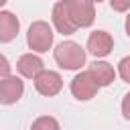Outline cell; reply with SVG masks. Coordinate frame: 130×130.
<instances>
[{
	"instance_id": "cell-1",
	"label": "cell",
	"mask_w": 130,
	"mask_h": 130,
	"mask_svg": "<svg viewBox=\"0 0 130 130\" xmlns=\"http://www.w3.org/2000/svg\"><path fill=\"white\" fill-rule=\"evenodd\" d=\"M53 57H55L57 65L67 71H77V69H81V65H85V51L75 41L59 43L53 51Z\"/></svg>"
},
{
	"instance_id": "cell-2",
	"label": "cell",
	"mask_w": 130,
	"mask_h": 130,
	"mask_svg": "<svg viewBox=\"0 0 130 130\" xmlns=\"http://www.w3.org/2000/svg\"><path fill=\"white\" fill-rule=\"evenodd\" d=\"M26 45L35 53H47L53 45V28L45 20H35L26 32Z\"/></svg>"
},
{
	"instance_id": "cell-3",
	"label": "cell",
	"mask_w": 130,
	"mask_h": 130,
	"mask_svg": "<svg viewBox=\"0 0 130 130\" xmlns=\"http://www.w3.org/2000/svg\"><path fill=\"white\" fill-rule=\"evenodd\" d=\"M65 8L75 28H87L95 20V8L85 0H65Z\"/></svg>"
},
{
	"instance_id": "cell-4",
	"label": "cell",
	"mask_w": 130,
	"mask_h": 130,
	"mask_svg": "<svg viewBox=\"0 0 130 130\" xmlns=\"http://www.w3.org/2000/svg\"><path fill=\"white\" fill-rule=\"evenodd\" d=\"M98 89H100V85L95 83V79L89 71H81L71 79V93H73V98H77L81 102L91 100L98 93Z\"/></svg>"
},
{
	"instance_id": "cell-5",
	"label": "cell",
	"mask_w": 130,
	"mask_h": 130,
	"mask_svg": "<svg viewBox=\"0 0 130 130\" xmlns=\"http://www.w3.org/2000/svg\"><path fill=\"white\" fill-rule=\"evenodd\" d=\"M35 89L41 93V95H47V98H53L61 91L63 87V79L57 71H51V69H43L35 79Z\"/></svg>"
},
{
	"instance_id": "cell-6",
	"label": "cell",
	"mask_w": 130,
	"mask_h": 130,
	"mask_svg": "<svg viewBox=\"0 0 130 130\" xmlns=\"http://www.w3.org/2000/svg\"><path fill=\"white\" fill-rule=\"evenodd\" d=\"M24 93V81L16 75H8L0 79V104L10 106L16 104Z\"/></svg>"
},
{
	"instance_id": "cell-7",
	"label": "cell",
	"mask_w": 130,
	"mask_h": 130,
	"mask_svg": "<svg viewBox=\"0 0 130 130\" xmlns=\"http://www.w3.org/2000/svg\"><path fill=\"white\" fill-rule=\"evenodd\" d=\"M87 53L89 55H93V57H106V55H110L112 53V49H114V39H112V35L110 32H106V30H93V32H89V37H87Z\"/></svg>"
},
{
	"instance_id": "cell-8",
	"label": "cell",
	"mask_w": 130,
	"mask_h": 130,
	"mask_svg": "<svg viewBox=\"0 0 130 130\" xmlns=\"http://www.w3.org/2000/svg\"><path fill=\"white\" fill-rule=\"evenodd\" d=\"M43 69H45V63H43V59H41L39 55H35V53H24V55H20L18 61H16V71H18L22 77H28V79H35Z\"/></svg>"
},
{
	"instance_id": "cell-9",
	"label": "cell",
	"mask_w": 130,
	"mask_h": 130,
	"mask_svg": "<svg viewBox=\"0 0 130 130\" xmlns=\"http://www.w3.org/2000/svg\"><path fill=\"white\" fill-rule=\"evenodd\" d=\"M51 18H53V24H55L57 32H61L63 37H67V35H73V32L77 30V28H75V24L71 22L69 14H67V8H65V0H59V2L53 6Z\"/></svg>"
},
{
	"instance_id": "cell-10",
	"label": "cell",
	"mask_w": 130,
	"mask_h": 130,
	"mask_svg": "<svg viewBox=\"0 0 130 130\" xmlns=\"http://www.w3.org/2000/svg\"><path fill=\"white\" fill-rule=\"evenodd\" d=\"M20 30V22L18 18L8 12V10H0V43H10L16 39Z\"/></svg>"
},
{
	"instance_id": "cell-11",
	"label": "cell",
	"mask_w": 130,
	"mask_h": 130,
	"mask_svg": "<svg viewBox=\"0 0 130 130\" xmlns=\"http://www.w3.org/2000/svg\"><path fill=\"white\" fill-rule=\"evenodd\" d=\"M91 75H93V79H95V83L100 85V87H106V85H110L114 79H116V71H114V67L108 63V61H93L91 65H89V69H87Z\"/></svg>"
},
{
	"instance_id": "cell-12",
	"label": "cell",
	"mask_w": 130,
	"mask_h": 130,
	"mask_svg": "<svg viewBox=\"0 0 130 130\" xmlns=\"http://www.w3.org/2000/svg\"><path fill=\"white\" fill-rule=\"evenodd\" d=\"M30 130H61V128H59V122L53 116H39L32 122Z\"/></svg>"
},
{
	"instance_id": "cell-13",
	"label": "cell",
	"mask_w": 130,
	"mask_h": 130,
	"mask_svg": "<svg viewBox=\"0 0 130 130\" xmlns=\"http://www.w3.org/2000/svg\"><path fill=\"white\" fill-rule=\"evenodd\" d=\"M118 75L126 83H130V55L124 57V59H120V63H118Z\"/></svg>"
},
{
	"instance_id": "cell-14",
	"label": "cell",
	"mask_w": 130,
	"mask_h": 130,
	"mask_svg": "<svg viewBox=\"0 0 130 130\" xmlns=\"http://www.w3.org/2000/svg\"><path fill=\"white\" fill-rule=\"evenodd\" d=\"M110 6L114 12H128L130 10V0H110Z\"/></svg>"
},
{
	"instance_id": "cell-15",
	"label": "cell",
	"mask_w": 130,
	"mask_h": 130,
	"mask_svg": "<svg viewBox=\"0 0 130 130\" xmlns=\"http://www.w3.org/2000/svg\"><path fill=\"white\" fill-rule=\"evenodd\" d=\"M10 69H12L10 61L0 53V79H2V77H8V75H10Z\"/></svg>"
},
{
	"instance_id": "cell-16",
	"label": "cell",
	"mask_w": 130,
	"mask_h": 130,
	"mask_svg": "<svg viewBox=\"0 0 130 130\" xmlns=\"http://www.w3.org/2000/svg\"><path fill=\"white\" fill-rule=\"evenodd\" d=\"M122 116L126 120H130V91L122 98Z\"/></svg>"
},
{
	"instance_id": "cell-17",
	"label": "cell",
	"mask_w": 130,
	"mask_h": 130,
	"mask_svg": "<svg viewBox=\"0 0 130 130\" xmlns=\"http://www.w3.org/2000/svg\"><path fill=\"white\" fill-rule=\"evenodd\" d=\"M124 28H126V35L130 37V12H128V16H126V22H124Z\"/></svg>"
},
{
	"instance_id": "cell-18",
	"label": "cell",
	"mask_w": 130,
	"mask_h": 130,
	"mask_svg": "<svg viewBox=\"0 0 130 130\" xmlns=\"http://www.w3.org/2000/svg\"><path fill=\"white\" fill-rule=\"evenodd\" d=\"M85 2H89V4H95V2H98V4H100V2H104V0H85Z\"/></svg>"
},
{
	"instance_id": "cell-19",
	"label": "cell",
	"mask_w": 130,
	"mask_h": 130,
	"mask_svg": "<svg viewBox=\"0 0 130 130\" xmlns=\"http://www.w3.org/2000/svg\"><path fill=\"white\" fill-rule=\"evenodd\" d=\"M6 2H8V0H0V8H2V6L6 4Z\"/></svg>"
}]
</instances>
